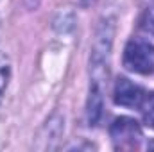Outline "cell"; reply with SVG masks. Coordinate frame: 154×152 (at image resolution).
Returning <instances> with one entry per match:
<instances>
[{
    "mask_svg": "<svg viewBox=\"0 0 154 152\" xmlns=\"http://www.w3.org/2000/svg\"><path fill=\"white\" fill-rule=\"evenodd\" d=\"M113 32L115 25L111 20H106L100 23L95 43H93V52H91V82H90V97H88V106H86V116L90 125H97L100 116H102V100H104V82L108 79V65H109V56H111V43H113Z\"/></svg>",
    "mask_w": 154,
    "mask_h": 152,
    "instance_id": "1",
    "label": "cell"
},
{
    "mask_svg": "<svg viewBox=\"0 0 154 152\" xmlns=\"http://www.w3.org/2000/svg\"><path fill=\"white\" fill-rule=\"evenodd\" d=\"M124 65L127 70L136 74L154 72V45L145 39H131L124 52Z\"/></svg>",
    "mask_w": 154,
    "mask_h": 152,
    "instance_id": "2",
    "label": "cell"
},
{
    "mask_svg": "<svg viewBox=\"0 0 154 152\" xmlns=\"http://www.w3.org/2000/svg\"><path fill=\"white\" fill-rule=\"evenodd\" d=\"M109 134H111V141L116 150H134L140 147L142 138H143L138 122L129 116L116 118L109 127Z\"/></svg>",
    "mask_w": 154,
    "mask_h": 152,
    "instance_id": "3",
    "label": "cell"
},
{
    "mask_svg": "<svg viewBox=\"0 0 154 152\" xmlns=\"http://www.w3.org/2000/svg\"><path fill=\"white\" fill-rule=\"evenodd\" d=\"M145 99V91L125 77H120L115 84V102L124 108H140Z\"/></svg>",
    "mask_w": 154,
    "mask_h": 152,
    "instance_id": "4",
    "label": "cell"
},
{
    "mask_svg": "<svg viewBox=\"0 0 154 152\" xmlns=\"http://www.w3.org/2000/svg\"><path fill=\"white\" fill-rule=\"evenodd\" d=\"M140 109H142V116H143V123L154 129V91L149 95L145 93V99H143Z\"/></svg>",
    "mask_w": 154,
    "mask_h": 152,
    "instance_id": "5",
    "label": "cell"
},
{
    "mask_svg": "<svg viewBox=\"0 0 154 152\" xmlns=\"http://www.w3.org/2000/svg\"><path fill=\"white\" fill-rule=\"evenodd\" d=\"M9 79H11V65H9V59L0 54V100H2V97L5 93V88L9 84Z\"/></svg>",
    "mask_w": 154,
    "mask_h": 152,
    "instance_id": "6",
    "label": "cell"
},
{
    "mask_svg": "<svg viewBox=\"0 0 154 152\" xmlns=\"http://www.w3.org/2000/svg\"><path fill=\"white\" fill-rule=\"evenodd\" d=\"M39 2H41V0H23V5H25L29 11H34V9H38Z\"/></svg>",
    "mask_w": 154,
    "mask_h": 152,
    "instance_id": "7",
    "label": "cell"
},
{
    "mask_svg": "<svg viewBox=\"0 0 154 152\" xmlns=\"http://www.w3.org/2000/svg\"><path fill=\"white\" fill-rule=\"evenodd\" d=\"M95 0H82V5H90V4H93Z\"/></svg>",
    "mask_w": 154,
    "mask_h": 152,
    "instance_id": "8",
    "label": "cell"
}]
</instances>
